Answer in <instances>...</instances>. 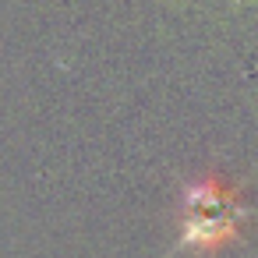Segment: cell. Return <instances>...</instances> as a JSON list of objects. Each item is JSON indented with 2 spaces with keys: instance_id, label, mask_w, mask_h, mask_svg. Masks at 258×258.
Here are the masks:
<instances>
[{
  "instance_id": "6da1fadb",
  "label": "cell",
  "mask_w": 258,
  "mask_h": 258,
  "mask_svg": "<svg viewBox=\"0 0 258 258\" xmlns=\"http://www.w3.org/2000/svg\"><path fill=\"white\" fill-rule=\"evenodd\" d=\"M251 223V205L237 180L205 170L180 195L177 244L198 254H216L244 237Z\"/></svg>"
}]
</instances>
